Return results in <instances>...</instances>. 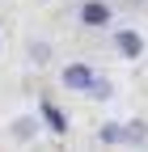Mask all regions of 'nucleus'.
<instances>
[{
  "instance_id": "obj_1",
  "label": "nucleus",
  "mask_w": 148,
  "mask_h": 152,
  "mask_svg": "<svg viewBox=\"0 0 148 152\" xmlns=\"http://www.w3.org/2000/svg\"><path fill=\"white\" fill-rule=\"evenodd\" d=\"M93 80H97V76H93L89 64H68V68H64V85H68L72 93H89Z\"/></svg>"
},
{
  "instance_id": "obj_2",
  "label": "nucleus",
  "mask_w": 148,
  "mask_h": 152,
  "mask_svg": "<svg viewBox=\"0 0 148 152\" xmlns=\"http://www.w3.org/2000/svg\"><path fill=\"white\" fill-rule=\"evenodd\" d=\"M114 47H119V55H127V59H140L144 55V38L136 30H119L114 34Z\"/></svg>"
},
{
  "instance_id": "obj_3",
  "label": "nucleus",
  "mask_w": 148,
  "mask_h": 152,
  "mask_svg": "<svg viewBox=\"0 0 148 152\" xmlns=\"http://www.w3.org/2000/svg\"><path fill=\"white\" fill-rule=\"evenodd\" d=\"M81 21H85V26H93V30L110 26V4H102V0H89V4L81 9Z\"/></svg>"
},
{
  "instance_id": "obj_4",
  "label": "nucleus",
  "mask_w": 148,
  "mask_h": 152,
  "mask_svg": "<svg viewBox=\"0 0 148 152\" xmlns=\"http://www.w3.org/2000/svg\"><path fill=\"white\" fill-rule=\"evenodd\" d=\"M38 114H42V123L55 131V135H64V131H68V118H64V110L59 106H51V102H42L38 106Z\"/></svg>"
},
{
  "instance_id": "obj_5",
  "label": "nucleus",
  "mask_w": 148,
  "mask_h": 152,
  "mask_svg": "<svg viewBox=\"0 0 148 152\" xmlns=\"http://www.w3.org/2000/svg\"><path fill=\"white\" fill-rule=\"evenodd\" d=\"M13 127H17V135H21V140H30L34 131H38V123H34V118H17Z\"/></svg>"
},
{
  "instance_id": "obj_6",
  "label": "nucleus",
  "mask_w": 148,
  "mask_h": 152,
  "mask_svg": "<svg viewBox=\"0 0 148 152\" xmlns=\"http://www.w3.org/2000/svg\"><path fill=\"white\" fill-rule=\"evenodd\" d=\"M102 140H106V144H114V140H123V131H119V123H106V127H102Z\"/></svg>"
},
{
  "instance_id": "obj_7",
  "label": "nucleus",
  "mask_w": 148,
  "mask_h": 152,
  "mask_svg": "<svg viewBox=\"0 0 148 152\" xmlns=\"http://www.w3.org/2000/svg\"><path fill=\"white\" fill-rule=\"evenodd\" d=\"M89 97H110V85H106V80H93V89H89Z\"/></svg>"
}]
</instances>
